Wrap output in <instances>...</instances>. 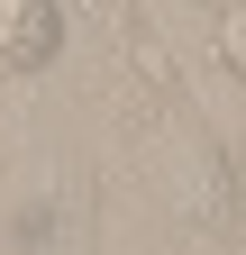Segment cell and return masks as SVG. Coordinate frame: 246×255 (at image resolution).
<instances>
[{"label":"cell","instance_id":"cell-1","mask_svg":"<svg viewBox=\"0 0 246 255\" xmlns=\"http://www.w3.org/2000/svg\"><path fill=\"white\" fill-rule=\"evenodd\" d=\"M64 46L55 0H0V73H46Z\"/></svg>","mask_w":246,"mask_h":255}]
</instances>
